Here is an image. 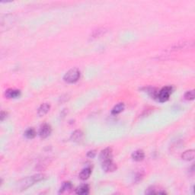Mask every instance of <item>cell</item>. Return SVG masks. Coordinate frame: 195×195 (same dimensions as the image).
<instances>
[{"label":"cell","mask_w":195,"mask_h":195,"mask_svg":"<svg viewBox=\"0 0 195 195\" xmlns=\"http://www.w3.org/2000/svg\"><path fill=\"white\" fill-rule=\"evenodd\" d=\"M44 175L43 174H37L33 176H30V177L25 178L22 179L19 182L17 183V189L18 191H24L30 188L33 184L35 183L41 182L44 178Z\"/></svg>","instance_id":"cell-1"},{"label":"cell","mask_w":195,"mask_h":195,"mask_svg":"<svg viewBox=\"0 0 195 195\" xmlns=\"http://www.w3.org/2000/svg\"><path fill=\"white\" fill-rule=\"evenodd\" d=\"M80 71L77 68H73L66 72L63 80L67 83H75L80 78Z\"/></svg>","instance_id":"cell-2"},{"label":"cell","mask_w":195,"mask_h":195,"mask_svg":"<svg viewBox=\"0 0 195 195\" xmlns=\"http://www.w3.org/2000/svg\"><path fill=\"white\" fill-rule=\"evenodd\" d=\"M15 18L13 15H6L4 17H2L1 19V27L2 32L8 30L13 26L15 22Z\"/></svg>","instance_id":"cell-3"},{"label":"cell","mask_w":195,"mask_h":195,"mask_svg":"<svg viewBox=\"0 0 195 195\" xmlns=\"http://www.w3.org/2000/svg\"><path fill=\"white\" fill-rule=\"evenodd\" d=\"M172 92V87L171 86H165L160 91H158L156 98H157L160 102H165L168 100L169 96Z\"/></svg>","instance_id":"cell-4"},{"label":"cell","mask_w":195,"mask_h":195,"mask_svg":"<svg viewBox=\"0 0 195 195\" xmlns=\"http://www.w3.org/2000/svg\"><path fill=\"white\" fill-rule=\"evenodd\" d=\"M112 156H113V153H112V149L111 148L108 147L105 148V149H103L102 151L100 153V161L101 162V163H105V162L109 161V160H112Z\"/></svg>","instance_id":"cell-5"},{"label":"cell","mask_w":195,"mask_h":195,"mask_svg":"<svg viewBox=\"0 0 195 195\" xmlns=\"http://www.w3.org/2000/svg\"><path fill=\"white\" fill-rule=\"evenodd\" d=\"M51 132H52V128H51V125L47 124H44L40 128L39 136L42 139H46V137H48L51 135Z\"/></svg>","instance_id":"cell-6"},{"label":"cell","mask_w":195,"mask_h":195,"mask_svg":"<svg viewBox=\"0 0 195 195\" xmlns=\"http://www.w3.org/2000/svg\"><path fill=\"white\" fill-rule=\"evenodd\" d=\"M101 166H102L103 170L106 172H115L117 169V165L113 163L112 160H109V161L102 163H101Z\"/></svg>","instance_id":"cell-7"},{"label":"cell","mask_w":195,"mask_h":195,"mask_svg":"<svg viewBox=\"0 0 195 195\" xmlns=\"http://www.w3.org/2000/svg\"><path fill=\"white\" fill-rule=\"evenodd\" d=\"M195 156V152L194 149H188L184 151L182 155V158L184 161H191L194 158Z\"/></svg>","instance_id":"cell-8"},{"label":"cell","mask_w":195,"mask_h":195,"mask_svg":"<svg viewBox=\"0 0 195 195\" xmlns=\"http://www.w3.org/2000/svg\"><path fill=\"white\" fill-rule=\"evenodd\" d=\"M50 108H51V105L48 103H44L39 107L38 110H37V115L40 117L44 116L50 111Z\"/></svg>","instance_id":"cell-9"},{"label":"cell","mask_w":195,"mask_h":195,"mask_svg":"<svg viewBox=\"0 0 195 195\" xmlns=\"http://www.w3.org/2000/svg\"><path fill=\"white\" fill-rule=\"evenodd\" d=\"M82 138H83V133L79 130H76L74 131L72 134L71 137H70L71 140L76 143H79L80 142V141H82Z\"/></svg>","instance_id":"cell-10"},{"label":"cell","mask_w":195,"mask_h":195,"mask_svg":"<svg viewBox=\"0 0 195 195\" xmlns=\"http://www.w3.org/2000/svg\"><path fill=\"white\" fill-rule=\"evenodd\" d=\"M91 173V168L90 167H86V168H83L81 171V172L79 173V177L81 180H87V179L90 177Z\"/></svg>","instance_id":"cell-11"},{"label":"cell","mask_w":195,"mask_h":195,"mask_svg":"<svg viewBox=\"0 0 195 195\" xmlns=\"http://www.w3.org/2000/svg\"><path fill=\"white\" fill-rule=\"evenodd\" d=\"M145 157V154H144V152L143 150L139 149L137 150V151L134 152L132 154V158L136 162H140L143 160Z\"/></svg>","instance_id":"cell-12"},{"label":"cell","mask_w":195,"mask_h":195,"mask_svg":"<svg viewBox=\"0 0 195 195\" xmlns=\"http://www.w3.org/2000/svg\"><path fill=\"white\" fill-rule=\"evenodd\" d=\"M21 91L17 89H9L6 91V96L8 98H16L18 96H20Z\"/></svg>","instance_id":"cell-13"},{"label":"cell","mask_w":195,"mask_h":195,"mask_svg":"<svg viewBox=\"0 0 195 195\" xmlns=\"http://www.w3.org/2000/svg\"><path fill=\"white\" fill-rule=\"evenodd\" d=\"M89 193V186L88 184H82L76 190V194L79 195L88 194Z\"/></svg>","instance_id":"cell-14"},{"label":"cell","mask_w":195,"mask_h":195,"mask_svg":"<svg viewBox=\"0 0 195 195\" xmlns=\"http://www.w3.org/2000/svg\"><path fill=\"white\" fill-rule=\"evenodd\" d=\"M124 110V103H118V104L115 105L111 110V115H117L121 113Z\"/></svg>","instance_id":"cell-15"},{"label":"cell","mask_w":195,"mask_h":195,"mask_svg":"<svg viewBox=\"0 0 195 195\" xmlns=\"http://www.w3.org/2000/svg\"><path fill=\"white\" fill-rule=\"evenodd\" d=\"M72 188V184L70 182H66L63 184L62 187L60 188V194H64L66 192H69L70 191H71Z\"/></svg>","instance_id":"cell-16"},{"label":"cell","mask_w":195,"mask_h":195,"mask_svg":"<svg viewBox=\"0 0 195 195\" xmlns=\"http://www.w3.org/2000/svg\"><path fill=\"white\" fill-rule=\"evenodd\" d=\"M146 194H166L165 191H162L161 189H158V188H156V186H152L149 187V188L146 191Z\"/></svg>","instance_id":"cell-17"},{"label":"cell","mask_w":195,"mask_h":195,"mask_svg":"<svg viewBox=\"0 0 195 195\" xmlns=\"http://www.w3.org/2000/svg\"><path fill=\"white\" fill-rule=\"evenodd\" d=\"M107 31L105 28H98V29H97V30H95V31H94V32H93V33L91 34V37H92V38H97V37H100L101 35H103V34H104Z\"/></svg>","instance_id":"cell-18"},{"label":"cell","mask_w":195,"mask_h":195,"mask_svg":"<svg viewBox=\"0 0 195 195\" xmlns=\"http://www.w3.org/2000/svg\"><path fill=\"white\" fill-rule=\"evenodd\" d=\"M36 135L35 130L33 128H29L25 132V136L27 139H33Z\"/></svg>","instance_id":"cell-19"},{"label":"cell","mask_w":195,"mask_h":195,"mask_svg":"<svg viewBox=\"0 0 195 195\" xmlns=\"http://www.w3.org/2000/svg\"><path fill=\"white\" fill-rule=\"evenodd\" d=\"M184 99L188 100V101H192V100H194L195 97L194 90L188 91L187 92L184 94Z\"/></svg>","instance_id":"cell-20"},{"label":"cell","mask_w":195,"mask_h":195,"mask_svg":"<svg viewBox=\"0 0 195 195\" xmlns=\"http://www.w3.org/2000/svg\"><path fill=\"white\" fill-rule=\"evenodd\" d=\"M96 156V151L95 150H91V151L88 152L87 156L90 158H93Z\"/></svg>","instance_id":"cell-21"},{"label":"cell","mask_w":195,"mask_h":195,"mask_svg":"<svg viewBox=\"0 0 195 195\" xmlns=\"http://www.w3.org/2000/svg\"><path fill=\"white\" fill-rule=\"evenodd\" d=\"M6 117H7V113H6V112L4 111H2L1 116H0V117H1L2 121H3V120H5V118H6Z\"/></svg>","instance_id":"cell-22"}]
</instances>
